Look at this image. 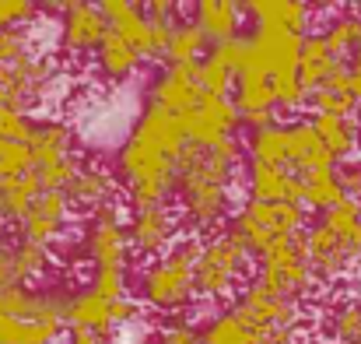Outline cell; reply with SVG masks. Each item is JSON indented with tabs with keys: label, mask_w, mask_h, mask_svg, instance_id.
<instances>
[{
	"label": "cell",
	"mask_w": 361,
	"mask_h": 344,
	"mask_svg": "<svg viewBox=\"0 0 361 344\" xmlns=\"http://www.w3.org/2000/svg\"><path fill=\"white\" fill-rule=\"evenodd\" d=\"M130 137H137V141L158 148L161 155H169V158H176V162H179L183 151L190 148L186 130H183V119L176 113H169V109H161V106H144V109L137 113V123H133Z\"/></svg>",
	"instance_id": "obj_15"
},
{
	"label": "cell",
	"mask_w": 361,
	"mask_h": 344,
	"mask_svg": "<svg viewBox=\"0 0 361 344\" xmlns=\"http://www.w3.org/2000/svg\"><path fill=\"white\" fill-rule=\"evenodd\" d=\"M341 60L330 53V46L323 42V35H305L302 42V57H298V81L305 85V92H319L326 85V78L334 74Z\"/></svg>",
	"instance_id": "obj_26"
},
{
	"label": "cell",
	"mask_w": 361,
	"mask_h": 344,
	"mask_svg": "<svg viewBox=\"0 0 361 344\" xmlns=\"http://www.w3.org/2000/svg\"><path fill=\"white\" fill-rule=\"evenodd\" d=\"M176 169L179 162L161 155L158 148L126 137L116 155V172H120L130 208H151V204H169L176 194Z\"/></svg>",
	"instance_id": "obj_3"
},
{
	"label": "cell",
	"mask_w": 361,
	"mask_h": 344,
	"mask_svg": "<svg viewBox=\"0 0 361 344\" xmlns=\"http://www.w3.org/2000/svg\"><path fill=\"white\" fill-rule=\"evenodd\" d=\"M88 288L102 299H126V271H95Z\"/></svg>",
	"instance_id": "obj_45"
},
{
	"label": "cell",
	"mask_w": 361,
	"mask_h": 344,
	"mask_svg": "<svg viewBox=\"0 0 361 344\" xmlns=\"http://www.w3.org/2000/svg\"><path fill=\"white\" fill-rule=\"evenodd\" d=\"M71 344H109L106 338H92V334H78Z\"/></svg>",
	"instance_id": "obj_52"
},
{
	"label": "cell",
	"mask_w": 361,
	"mask_h": 344,
	"mask_svg": "<svg viewBox=\"0 0 361 344\" xmlns=\"http://www.w3.org/2000/svg\"><path fill=\"white\" fill-rule=\"evenodd\" d=\"M151 25V39H147V60H169V49H172V39H176V28L183 21H165V18H147Z\"/></svg>",
	"instance_id": "obj_42"
},
{
	"label": "cell",
	"mask_w": 361,
	"mask_h": 344,
	"mask_svg": "<svg viewBox=\"0 0 361 344\" xmlns=\"http://www.w3.org/2000/svg\"><path fill=\"white\" fill-rule=\"evenodd\" d=\"M305 211H309L305 204H263V201L245 197L239 204V211L232 215V222H228V232L256 260L267 246H274L281 239L305 235V229L312 225Z\"/></svg>",
	"instance_id": "obj_4"
},
{
	"label": "cell",
	"mask_w": 361,
	"mask_h": 344,
	"mask_svg": "<svg viewBox=\"0 0 361 344\" xmlns=\"http://www.w3.org/2000/svg\"><path fill=\"white\" fill-rule=\"evenodd\" d=\"M288 169L295 176L319 172V169H337L334 155L323 148V141H319V134L312 130L309 119L288 123Z\"/></svg>",
	"instance_id": "obj_19"
},
{
	"label": "cell",
	"mask_w": 361,
	"mask_h": 344,
	"mask_svg": "<svg viewBox=\"0 0 361 344\" xmlns=\"http://www.w3.org/2000/svg\"><path fill=\"white\" fill-rule=\"evenodd\" d=\"M28 172H35V162H32L28 144H7L0 151V179H21Z\"/></svg>",
	"instance_id": "obj_43"
},
{
	"label": "cell",
	"mask_w": 361,
	"mask_h": 344,
	"mask_svg": "<svg viewBox=\"0 0 361 344\" xmlns=\"http://www.w3.org/2000/svg\"><path fill=\"white\" fill-rule=\"evenodd\" d=\"M323 42L330 46V53L337 60H351L361 46V11H341L326 21V32H323Z\"/></svg>",
	"instance_id": "obj_33"
},
{
	"label": "cell",
	"mask_w": 361,
	"mask_h": 344,
	"mask_svg": "<svg viewBox=\"0 0 361 344\" xmlns=\"http://www.w3.org/2000/svg\"><path fill=\"white\" fill-rule=\"evenodd\" d=\"M137 316H140V306L133 299H102L92 288L67 292V306H63V324L74 338L78 334L106 338L109 331H116L123 324H133Z\"/></svg>",
	"instance_id": "obj_7"
},
{
	"label": "cell",
	"mask_w": 361,
	"mask_h": 344,
	"mask_svg": "<svg viewBox=\"0 0 361 344\" xmlns=\"http://www.w3.org/2000/svg\"><path fill=\"white\" fill-rule=\"evenodd\" d=\"M245 155H249V162L288 169V123H277V126H267V130H252L245 137Z\"/></svg>",
	"instance_id": "obj_31"
},
{
	"label": "cell",
	"mask_w": 361,
	"mask_h": 344,
	"mask_svg": "<svg viewBox=\"0 0 361 344\" xmlns=\"http://www.w3.org/2000/svg\"><path fill=\"white\" fill-rule=\"evenodd\" d=\"M309 109H312V116H355L358 102H355L351 92H326V88H319V92L309 95Z\"/></svg>",
	"instance_id": "obj_40"
},
{
	"label": "cell",
	"mask_w": 361,
	"mask_h": 344,
	"mask_svg": "<svg viewBox=\"0 0 361 344\" xmlns=\"http://www.w3.org/2000/svg\"><path fill=\"white\" fill-rule=\"evenodd\" d=\"M252 267V253L242 246L232 232H218L200 246L197 256V299L225 302L239 292L242 278Z\"/></svg>",
	"instance_id": "obj_5"
},
{
	"label": "cell",
	"mask_w": 361,
	"mask_h": 344,
	"mask_svg": "<svg viewBox=\"0 0 361 344\" xmlns=\"http://www.w3.org/2000/svg\"><path fill=\"white\" fill-rule=\"evenodd\" d=\"M81 249H85V256L92 260L95 271H126L130 239H126L120 204H106V208L92 211L85 239H81Z\"/></svg>",
	"instance_id": "obj_8"
},
{
	"label": "cell",
	"mask_w": 361,
	"mask_h": 344,
	"mask_svg": "<svg viewBox=\"0 0 361 344\" xmlns=\"http://www.w3.org/2000/svg\"><path fill=\"white\" fill-rule=\"evenodd\" d=\"M200 338H204V344H259L263 341L252 327H245L239 316H235V309H221V313L200 331Z\"/></svg>",
	"instance_id": "obj_35"
},
{
	"label": "cell",
	"mask_w": 361,
	"mask_h": 344,
	"mask_svg": "<svg viewBox=\"0 0 361 344\" xmlns=\"http://www.w3.org/2000/svg\"><path fill=\"white\" fill-rule=\"evenodd\" d=\"M207 53H211V42H207V35L190 18V21H183L176 28V39H172V49H169L165 64H200Z\"/></svg>",
	"instance_id": "obj_36"
},
{
	"label": "cell",
	"mask_w": 361,
	"mask_h": 344,
	"mask_svg": "<svg viewBox=\"0 0 361 344\" xmlns=\"http://www.w3.org/2000/svg\"><path fill=\"white\" fill-rule=\"evenodd\" d=\"M102 7V14H106V21H109V28L123 35L144 60H147V39H151V25H147V14H144V7L140 4H133V0H106V4H99Z\"/></svg>",
	"instance_id": "obj_23"
},
{
	"label": "cell",
	"mask_w": 361,
	"mask_h": 344,
	"mask_svg": "<svg viewBox=\"0 0 361 344\" xmlns=\"http://www.w3.org/2000/svg\"><path fill=\"white\" fill-rule=\"evenodd\" d=\"M32 126H35V119L25 113V109H14V106L0 102V151L7 144H28Z\"/></svg>",
	"instance_id": "obj_39"
},
{
	"label": "cell",
	"mask_w": 361,
	"mask_h": 344,
	"mask_svg": "<svg viewBox=\"0 0 361 344\" xmlns=\"http://www.w3.org/2000/svg\"><path fill=\"white\" fill-rule=\"evenodd\" d=\"M60 46L63 53L85 57V53H99L102 39L109 35V21L102 14L99 4H63L60 7Z\"/></svg>",
	"instance_id": "obj_14"
},
{
	"label": "cell",
	"mask_w": 361,
	"mask_h": 344,
	"mask_svg": "<svg viewBox=\"0 0 361 344\" xmlns=\"http://www.w3.org/2000/svg\"><path fill=\"white\" fill-rule=\"evenodd\" d=\"M32 53H35V46H32V35L25 28H0V67L21 64Z\"/></svg>",
	"instance_id": "obj_41"
},
{
	"label": "cell",
	"mask_w": 361,
	"mask_h": 344,
	"mask_svg": "<svg viewBox=\"0 0 361 344\" xmlns=\"http://www.w3.org/2000/svg\"><path fill=\"white\" fill-rule=\"evenodd\" d=\"M28 151H32L35 169L53 165V162L74 155V134H71V126L60 123V119H35V126H32V134H28Z\"/></svg>",
	"instance_id": "obj_22"
},
{
	"label": "cell",
	"mask_w": 361,
	"mask_h": 344,
	"mask_svg": "<svg viewBox=\"0 0 361 344\" xmlns=\"http://www.w3.org/2000/svg\"><path fill=\"white\" fill-rule=\"evenodd\" d=\"M67 201L71 208H85V211H99L106 204H116V183L106 169H95V165H85L78 172V179L71 183L67 190Z\"/></svg>",
	"instance_id": "obj_24"
},
{
	"label": "cell",
	"mask_w": 361,
	"mask_h": 344,
	"mask_svg": "<svg viewBox=\"0 0 361 344\" xmlns=\"http://www.w3.org/2000/svg\"><path fill=\"white\" fill-rule=\"evenodd\" d=\"M7 256H11V274H14V281H18V285H28V288H32L35 278H42V274L53 267V253H49V246L21 242V239L7 249Z\"/></svg>",
	"instance_id": "obj_34"
},
{
	"label": "cell",
	"mask_w": 361,
	"mask_h": 344,
	"mask_svg": "<svg viewBox=\"0 0 361 344\" xmlns=\"http://www.w3.org/2000/svg\"><path fill=\"white\" fill-rule=\"evenodd\" d=\"M7 285H14V274H11V256H7V249L0 246V292H4Z\"/></svg>",
	"instance_id": "obj_51"
},
{
	"label": "cell",
	"mask_w": 361,
	"mask_h": 344,
	"mask_svg": "<svg viewBox=\"0 0 361 344\" xmlns=\"http://www.w3.org/2000/svg\"><path fill=\"white\" fill-rule=\"evenodd\" d=\"M232 102H235V109H239L242 119L263 116V113H277V106H274V85H270V78H259V74H239V78H235Z\"/></svg>",
	"instance_id": "obj_30"
},
{
	"label": "cell",
	"mask_w": 361,
	"mask_h": 344,
	"mask_svg": "<svg viewBox=\"0 0 361 344\" xmlns=\"http://www.w3.org/2000/svg\"><path fill=\"white\" fill-rule=\"evenodd\" d=\"M245 179H249V197L252 201H263V204H302V179L291 169L249 162Z\"/></svg>",
	"instance_id": "obj_18"
},
{
	"label": "cell",
	"mask_w": 361,
	"mask_h": 344,
	"mask_svg": "<svg viewBox=\"0 0 361 344\" xmlns=\"http://www.w3.org/2000/svg\"><path fill=\"white\" fill-rule=\"evenodd\" d=\"M309 123L319 134L323 148L334 155V162H344V158H351L358 151L361 130L355 123V116H312Z\"/></svg>",
	"instance_id": "obj_25"
},
{
	"label": "cell",
	"mask_w": 361,
	"mask_h": 344,
	"mask_svg": "<svg viewBox=\"0 0 361 344\" xmlns=\"http://www.w3.org/2000/svg\"><path fill=\"white\" fill-rule=\"evenodd\" d=\"M176 232H179V218L169 211V204L130 208V218H126L130 253H137V256H165L169 246H176Z\"/></svg>",
	"instance_id": "obj_13"
},
{
	"label": "cell",
	"mask_w": 361,
	"mask_h": 344,
	"mask_svg": "<svg viewBox=\"0 0 361 344\" xmlns=\"http://www.w3.org/2000/svg\"><path fill=\"white\" fill-rule=\"evenodd\" d=\"M242 155H245V144L239 137H228L214 148L190 144L183 151L179 169H176V197H179L190 235L200 239V232L218 229L228 218Z\"/></svg>",
	"instance_id": "obj_1"
},
{
	"label": "cell",
	"mask_w": 361,
	"mask_h": 344,
	"mask_svg": "<svg viewBox=\"0 0 361 344\" xmlns=\"http://www.w3.org/2000/svg\"><path fill=\"white\" fill-rule=\"evenodd\" d=\"M302 179V204L326 215L330 208H337L348 194H344V183H341V172L337 169H319V172H305L298 176Z\"/></svg>",
	"instance_id": "obj_29"
},
{
	"label": "cell",
	"mask_w": 361,
	"mask_h": 344,
	"mask_svg": "<svg viewBox=\"0 0 361 344\" xmlns=\"http://www.w3.org/2000/svg\"><path fill=\"white\" fill-rule=\"evenodd\" d=\"M158 344H204V338H200V331L193 324H169L161 331Z\"/></svg>",
	"instance_id": "obj_47"
},
{
	"label": "cell",
	"mask_w": 361,
	"mask_h": 344,
	"mask_svg": "<svg viewBox=\"0 0 361 344\" xmlns=\"http://www.w3.org/2000/svg\"><path fill=\"white\" fill-rule=\"evenodd\" d=\"M95 60H99L102 78L123 81V78H133V74H137V67H140L144 57H140L123 35H116V32L109 28V35L102 39V46H99V53H95Z\"/></svg>",
	"instance_id": "obj_28"
},
{
	"label": "cell",
	"mask_w": 361,
	"mask_h": 344,
	"mask_svg": "<svg viewBox=\"0 0 361 344\" xmlns=\"http://www.w3.org/2000/svg\"><path fill=\"white\" fill-rule=\"evenodd\" d=\"M56 85V64L42 53L25 57L21 64L0 67V88H4V102L14 109H28L35 102H42Z\"/></svg>",
	"instance_id": "obj_10"
},
{
	"label": "cell",
	"mask_w": 361,
	"mask_h": 344,
	"mask_svg": "<svg viewBox=\"0 0 361 344\" xmlns=\"http://www.w3.org/2000/svg\"><path fill=\"white\" fill-rule=\"evenodd\" d=\"M211 57L214 60H221L235 78H239L242 64H245V57H249V35H235V39H228V42H221V46H211Z\"/></svg>",
	"instance_id": "obj_44"
},
{
	"label": "cell",
	"mask_w": 361,
	"mask_h": 344,
	"mask_svg": "<svg viewBox=\"0 0 361 344\" xmlns=\"http://www.w3.org/2000/svg\"><path fill=\"white\" fill-rule=\"evenodd\" d=\"M274 85V106H277V113H302L305 106H309V92H305V85L298 81V74H284V78H274L270 81Z\"/></svg>",
	"instance_id": "obj_38"
},
{
	"label": "cell",
	"mask_w": 361,
	"mask_h": 344,
	"mask_svg": "<svg viewBox=\"0 0 361 344\" xmlns=\"http://www.w3.org/2000/svg\"><path fill=\"white\" fill-rule=\"evenodd\" d=\"M179 119H183L186 141L197 148H214V144L235 137L242 126V116L232 102V95H204L197 102V109H190Z\"/></svg>",
	"instance_id": "obj_11"
},
{
	"label": "cell",
	"mask_w": 361,
	"mask_h": 344,
	"mask_svg": "<svg viewBox=\"0 0 361 344\" xmlns=\"http://www.w3.org/2000/svg\"><path fill=\"white\" fill-rule=\"evenodd\" d=\"M39 7L21 0H0V28H21L25 21H35Z\"/></svg>",
	"instance_id": "obj_46"
},
{
	"label": "cell",
	"mask_w": 361,
	"mask_h": 344,
	"mask_svg": "<svg viewBox=\"0 0 361 344\" xmlns=\"http://www.w3.org/2000/svg\"><path fill=\"white\" fill-rule=\"evenodd\" d=\"M351 95H355V102H358V109H361V46H358V53L351 57Z\"/></svg>",
	"instance_id": "obj_50"
},
{
	"label": "cell",
	"mask_w": 361,
	"mask_h": 344,
	"mask_svg": "<svg viewBox=\"0 0 361 344\" xmlns=\"http://www.w3.org/2000/svg\"><path fill=\"white\" fill-rule=\"evenodd\" d=\"M256 285H263L270 295L277 299H291L298 302L302 295H309L316 288V271L309 263V249H305V235L295 239H281L274 246H267L256 256Z\"/></svg>",
	"instance_id": "obj_6"
},
{
	"label": "cell",
	"mask_w": 361,
	"mask_h": 344,
	"mask_svg": "<svg viewBox=\"0 0 361 344\" xmlns=\"http://www.w3.org/2000/svg\"><path fill=\"white\" fill-rule=\"evenodd\" d=\"M190 14H193V25L207 35L211 46H221V42L235 39L242 18H245L242 4H232V0H200V4L190 7Z\"/></svg>",
	"instance_id": "obj_21"
},
{
	"label": "cell",
	"mask_w": 361,
	"mask_h": 344,
	"mask_svg": "<svg viewBox=\"0 0 361 344\" xmlns=\"http://www.w3.org/2000/svg\"><path fill=\"white\" fill-rule=\"evenodd\" d=\"M232 309H235V316H239L245 327H252L259 338H270L274 331H298V324H302V309H298V302H291V299H277V295H270L263 285H256V281H249L245 288L239 292V299L232 302Z\"/></svg>",
	"instance_id": "obj_9"
},
{
	"label": "cell",
	"mask_w": 361,
	"mask_h": 344,
	"mask_svg": "<svg viewBox=\"0 0 361 344\" xmlns=\"http://www.w3.org/2000/svg\"><path fill=\"white\" fill-rule=\"evenodd\" d=\"M0 102H4V88H0Z\"/></svg>",
	"instance_id": "obj_53"
},
{
	"label": "cell",
	"mask_w": 361,
	"mask_h": 344,
	"mask_svg": "<svg viewBox=\"0 0 361 344\" xmlns=\"http://www.w3.org/2000/svg\"><path fill=\"white\" fill-rule=\"evenodd\" d=\"M200 99H204L200 64H165L147 88V106H161L176 116H186L190 109H197Z\"/></svg>",
	"instance_id": "obj_12"
},
{
	"label": "cell",
	"mask_w": 361,
	"mask_h": 344,
	"mask_svg": "<svg viewBox=\"0 0 361 344\" xmlns=\"http://www.w3.org/2000/svg\"><path fill=\"white\" fill-rule=\"evenodd\" d=\"M245 18H252L256 25H267V28H284L291 35H302L309 32L312 18H316V7L309 4H295V0H259V4H242Z\"/></svg>",
	"instance_id": "obj_20"
},
{
	"label": "cell",
	"mask_w": 361,
	"mask_h": 344,
	"mask_svg": "<svg viewBox=\"0 0 361 344\" xmlns=\"http://www.w3.org/2000/svg\"><path fill=\"white\" fill-rule=\"evenodd\" d=\"M305 249H309V263H312L319 281H337V278H344L355 267L351 253L341 246V239L326 229L319 218L305 229Z\"/></svg>",
	"instance_id": "obj_17"
},
{
	"label": "cell",
	"mask_w": 361,
	"mask_h": 344,
	"mask_svg": "<svg viewBox=\"0 0 361 344\" xmlns=\"http://www.w3.org/2000/svg\"><path fill=\"white\" fill-rule=\"evenodd\" d=\"M42 194L46 190H42L35 172H28L21 179H0V211H4V218L7 222H21Z\"/></svg>",
	"instance_id": "obj_32"
},
{
	"label": "cell",
	"mask_w": 361,
	"mask_h": 344,
	"mask_svg": "<svg viewBox=\"0 0 361 344\" xmlns=\"http://www.w3.org/2000/svg\"><path fill=\"white\" fill-rule=\"evenodd\" d=\"M323 88H326V92H351V64H344V60H341V64L334 67V74L326 78V85H323Z\"/></svg>",
	"instance_id": "obj_49"
},
{
	"label": "cell",
	"mask_w": 361,
	"mask_h": 344,
	"mask_svg": "<svg viewBox=\"0 0 361 344\" xmlns=\"http://www.w3.org/2000/svg\"><path fill=\"white\" fill-rule=\"evenodd\" d=\"M330 338L337 344H361V299H344L334 306L330 324H326Z\"/></svg>",
	"instance_id": "obj_37"
},
{
	"label": "cell",
	"mask_w": 361,
	"mask_h": 344,
	"mask_svg": "<svg viewBox=\"0 0 361 344\" xmlns=\"http://www.w3.org/2000/svg\"><path fill=\"white\" fill-rule=\"evenodd\" d=\"M319 222L341 239V246L351 253V260H361V201L344 197L337 208H330L326 215H319Z\"/></svg>",
	"instance_id": "obj_27"
},
{
	"label": "cell",
	"mask_w": 361,
	"mask_h": 344,
	"mask_svg": "<svg viewBox=\"0 0 361 344\" xmlns=\"http://www.w3.org/2000/svg\"><path fill=\"white\" fill-rule=\"evenodd\" d=\"M200 239L186 235L179 239L165 256H158L151 267L140 274V295L151 309L158 313H183L197 299V256H200Z\"/></svg>",
	"instance_id": "obj_2"
},
{
	"label": "cell",
	"mask_w": 361,
	"mask_h": 344,
	"mask_svg": "<svg viewBox=\"0 0 361 344\" xmlns=\"http://www.w3.org/2000/svg\"><path fill=\"white\" fill-rule=\"evenodd\" d=\"M71 222V201L67 194H42L32 211L18 222V239L21 242H35V246H53L60 239V232Z\"/></svg>",
	"instance_id": "obj_16"
},
{
	"label": "cell",
	"mask_w": 361,
	"mask_h": 344,
	"mask_svg": "<svg viewBox=\"0 0 361 344\" xmlns=\"http://www.w3.org/2000/svg\"><path fill=\"white\" fill-rule=\"evenodd\" d=\"M337 172H341V183H344V194L348 197H355L361 201V165H337Z\"/></svg>",
	"instance_id": "obj_48"
}]
</instances>
